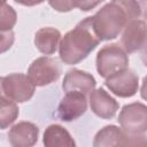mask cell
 <instances>
[{
    "label": "cell",
    "instance_id": "cell-1",
    "mask_svg": "<svg viewBox=\"0 0 147 147\" xmlns=\"http://www.w3.org/2000/svg\"><path fill=\"white\" fill-rule=\"evenodd\" d=\"M145 15V6L138 0H111L92 16L95 34L101 40L115 39L129 22Z\"/></svg>",
    "mask_w": 147,
    "mask_h": 147
},
{
    "label": "cell",
    "instance_id": "cell-22",
    "mask_svg": "<svg viewBox=\"0 0 147 147\" xmlns=\"http://www.w3.org/2000/svg\"><path fill=\"white\" fill-rule=\"evenodd\" d=\"M2 79L3 77H0V103L5 102V101H8L10 99L7 98V95L5 94V91H3V86H2Z\"/></svg>",
    "mask_w": 147,
    "mask_h": 147
},
{
    "label": "cell",
    "instance_id": "cell-18",
    "mask_svg": "<svg viewBox=\"0 0 147 147\" xmlns=\"http://www.w3.org/2000/svg\"><path fill=\"white\" fill-rule=\"evenodd\" d=\"M15 41V34L13 30L0 31V54L10 49Z\"/></svg>",
    "mask_w": 147,
    "mask_h": 147
},
{
    "label": "cell",
    "instance_id": "cell-2",
    "mask_svg": "<svg viewBox=\"0 0 147 147\" xmlns=\"http://www.w3.org/2000/svg\"><path fill=\"white\" fill-rule=\"evenodd\" d=\"M99 42L100 39L94 32L92 17H86L61 38L59 45L60 59L65 64H77L86 59Z\"/></svg>",
    "mask_w": 147,
    "mask_h": 147
},
{
    "label": "cell",
    "instance_id": "cell-6",
    "mask_svg": "<svg viewBox=\"0 0 147 147\" xmlns=\"http://www.w3.org/2000/svg\"><path fill=\"white\" fill-rule=\"evenodd\" d=\"M2 86L7 98L16 103L29 101L36 90V85L24 74H10L3 77Z\"/></svg>",
    "mask_w": 147,
    "mask_h": 147
},
{
    "label": "cell",
    "instance_id": "cell-19",
    "mask_svg": "<svg viewBox=\"0 0 147 147\" xmlns=\"http://www.w3.org/2000/svg\"><path fill=\"white\" fill-rule=\"evenodd\" d=\"M48 3L54 10L60 13H67L74 8L71 0H48Z\"/></svg>",
    "mask_w": 147,
    "mask_h": 147
},
{
    "label": "cell",
    "instance_id": "cell-11",
    "mask_svg": "<svg viewBox=\"0 0 147 147\" xmlns=\"http://www.w3.org/2000/svg\"><path fill=\"white\" fill-rule=\"evenodd\" d=\"M95 78L91 74L79 69H72L65 74L62 88L64 92H80L87 95L95 88Z\"/></svg>",
    "mask_w": 147,
    "mask_h": 147
},
{
    "label": "cell",
    "instance_id": "cell-14",
    "mask_svg": "<svg viewBox=\"0 0 147 147\" xmlns=\"http://www.w3.org/2000/svg\"><path fill=\"white\" fill-rule=\"evenodd\" d=\"M42 142L46 147H74L76 145L70 133L59 124L47 126L42 136Z\"/></svg>",
    "mask_w": 147,
    "mask_h": 147
},
{
    "label": "cell",
    "instance_id": "cell-4",
    "mask_svg": "<svg viewBox=\"0 0 147 147\" xmlns=\"http://www.w3.org/2000/svg\"><path fill=\"white\" fill-rule=\"evenodd\" d=\"M118 123L125 134L145 136L147 131V107L141 102L125 105L118 115Z\"/></svg>",
    "mask_w": 147,
    "mask_h": 147
},
{
    "label": "cell",
    "instance_id": "cell-20",
    "mask_svg": "<svg viewBox=\"0 0 147 147\" xmlns=\"http://www.w3.org/2000/svg\"><path fill=\"white\" fill-rule=\"evenodd\" d=\"M72 6L80 9L82 11H88L99 6L103 0H71Z\"/></svg>",
    "mask_w": 147,
    "mask_h": 147
},
{
    "label": "cell",
    "instance_id": "cell-17",
    "mask_svg": "<svg viewBox=\"0 0 147 147\" xmlns=\"http://www.w3.org/2000/svg\"><path fill=\"white\" fill-rule=\"evenodd\" d=\"M17 21V15L15 9L7 5H0V31L11 30Z\"/></svg>",
    "mask_w": 147,
    "mask_h": 147
},
{
    "label": "cell",
    "instance_id": "cell-21",
    "mask_svg": "<svg viewBox=\"0 0 147 147\" xmlns=\"http://www.w3.org/2000/svg\"><path fill=\"white\" fill-rule=\"evenodd\" d=\"M45 0H15L16 3L22 5V6H26V7H32V6H37L42 3Z\"/></svg>",
    "mask_w": 147,
    "mask_h": 147
},
{
    "label": "cell",
    "instance_id": "cell-3",
    "mask_svg": "<svg viewBox=\"0 0 147 147\" xmlns=\"http://www.w3.org/2000/svg\"><path fill=\"white\" fill-rule=\"evenodd\" d=\"M96 70L102 78H107L113 74L127 68V53L118 44L105 45L96 54Z\"/></svg>",
    "mask_w": 147,
    "mask_h": 147
},
{
    "label": "cell",
    "instance_id": "cell-8",
    "mask_svg": "<svg viewBox=\"0 0 147 147\" xmlns=\"http://www.w3.org/2000/svg\"><path fill=\"white\" fill-rule=\"evenodd\" d=\"M87 110L86 95L80 92H65L61 99L56 115L63 122H72L83 116Z\"/></svg>",
    "mask_w": 147,
    "mask_h": 147
},
{
    "label": "cell",
    "instance_id": "cell-7",
    "mask_svg": "<svg viewBox=\"0 0 147 147\" xmlns=\"http://www.w3.org/2000/svg\"><path fill=\"white\" fill-rule=\"evenodd\" d=\"M105 85L119 98H131L139 90V77L133 70L125 68L107 77Z\"/></svg>",
    "mask_w": 147,
    "mask_h": 147
},
{
    "label": "cell",
    "instance_id": "cell-16",
    "mask_svg": "<svg viewBox=\"0 0 147 147\" xmlns=\"http://www.w3.org/2000/svg\"><path fill=\"white\" fill-rule=\"evenodd\" d=\"M20 109L16 102L8 100L0 103V129H7L11 125L18 117Z\"/></svg>",
    "mask_w": 147,
    "mask_h": 147
},
{
    "label": "cell",
    "instance_id": "cell-12",
    "mask_svg": "<svg viewBox=\"0 0 147 147\" xmlns=\"http://www.w3.org/2000/svg\"><path fill=\"white\" fill-rule=\"evenodd\" d=\"M39 136V129L31 122H20L11 126L8 132L9 144L14 147H31Z\"/></svg>",
    "mask_w": 147,
    "mask_h": 147
},
{
    "label": "cell",
    "instance_id": "cell-15",
    "mask_svg": "<svg viewBox=\"0 0 147 147\" xmlns=\"http://www.w3.org/2000/svg\"><path fill=\"white\" fill-rule=\"evenodd\" d=\"M125 134L124 131L116 125H107L96 132L93 141V146H124Z\"/></svg>",
    "mask_w": 147,
    "mask_h": 147
},
{
    "label": "cell",
    "instance_id": "cell-23",
    "mask_svg": "<svg viewBox=\"0 0 147 147\" xmlns=\"http://www.w3.org/2000/svg\"><path fill=\"white\" fill-rule=\"evenodd\" d=\"M6 1H7V0H0V5H3V3H6Z\"/></svg>",
    "mask_w": 147,
    "mask_h": 147
},
{
    "label": "cell",
    "instance_id": "cell-5",
    "mask_svg": "<svg viewBox=\"0 0 147 147\" xmlns=\"http://www.w3.org/2000/svg\"><path fill=\"white\" fill-rule=\"evenodd\" d=\"M61 76V65L56 59L41 56L36 59L28 69V77L36 86H46L56 82Z\"/></svg>",
    "mask_w": 147,
    "mask_h": 147
},
{
    "label": "cell",
    "instance_id": "cell-9",
    "mask_svg": "<svg viewBox=\"0 0 147 147\" xmlns=\"http://www.w3.org/2000/svg\"><path fill=\"white\" fill-rule=\"evenodd\" d=\"M146 22L144 20L136 18L129 22L123 29L121 45L126 53L131 54L144 49L146 46Z\"/></svg>",
    "mask_w": 147,
    "mask_h": 147
},
{
    "label": "cell",
    "instance_id": "cell-10",
    "mask_svg": "<svg viewBox=\"0 0 147 147\" xmlns=\"http://www.w3.org/2000/svg\"><path fill=\"white\" fill-rule=\"evenodd\" d=\"M88 101H90L91 110L98 117L105 119L113 118L119 108V105L116 101V99L113 98L108 92H106L101 87L90 92Z\"/></svg>",
    "mask_w": 147,
    "mask_h": 147
},
{
    "label": "cell",
    "instance_id": "cell-13",
    "mask_svg": "<svg viewBox=\"0 0 147 147\" xmlns=\"http://www.w3.org/2000/svg\"><path fill=\"white\" fill-rule=\"evenodd\" d=\"M61 38V32L55 28H41L34 34V45L40 53L52 55L57 51Z\"/></svg>",
    "mask_w": 147,
    "mask_h": 147
}]
</instances>
